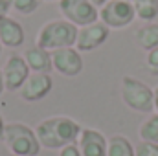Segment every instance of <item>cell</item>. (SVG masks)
<instances>
[{"mask_svg":"<svg viewBox=\"0 0 158 156\" xmlns=\"http://www.w3.org/2000/svg\"><path fill=\"white\" fill-rule=\"evenodd\" d=\"M83 127L68 116H50L35 127V134L42 149L59 151L70 143H77Z\"/></svg>","mask_w":158,"mask_h":156,"instance_id":"obj_1","label":"cell"},{"mask_svg":"<svg viewBox=\"0 0 158 156\" xmlns=\"http://www.w3.org/2000/svg\"><path fill=\"white\" fill-rule=\"evenodd\" d=\"M77 31L79 28L74 26L72 22L64 18H55L42 24V28L37 33L35 44L48 51H55L61 48H74L77 40Z\"/></svg>","mask_w":158,"mask_h":156,"instance_id":"obj_2","label":"cell"},{"mask_svg":"<svg viewBox=\"0 0 158 156\" xmlns=\"http://www.w3.org/2000/svg\"><path fill=\"white\" fill-rule=\"evenodd\" d=\"M4 143L11 156H39L42 149L35 134V129L20 121H13L6 125Z\"/></svg>","mask_w":158,"mask_h":156,"instance_id":"obj_3","label":"cell"},{"mask_svg":"<svg viewBox=\"0 0 158 156\" xmlns=\"http://www.w3.org/2000/svg\"><path fill=\"white\" fill-rule=\"evenodd\" d=\"M119 94L125 107H129L134 112L151 114L155 110V90L140 79L132 76H123L119 84Z\"/></svg>","mask_w":158,"mask_h":156,"instance_id":"obj_4","label":"cell"},{"mask_svg":"<svg viewBox=\"0 0 158 156\" xmlns=\"http://www.w3.org/2000/svg\"><path fill=\"white\" fill-rule=\"evenodd\" d=\"M136 18V11L131 0H109L103 7H99V20L109 30L127 28Z\"/></svg>","mask_w":158,"mask_h":156,"instance_id":"obj_5","label":"cell"},{"mask_svg":"<svg viewBox=\"0 0 158 156\" xmlns=\"http://www.w3.org/2000/svg\"><path fill=\"white\" fill-rule=\"evenodd\" d=\"M57 7L64 20L72 22L74 26L83 28L99 20V9L90 0H59Z\"/></svg>","mask_w":158,"mask_h":156,"instance_id":"obj_6","label":"cell"},{"mask_svg":"<svg viewBox=\"0 0 158 156\" xmlns=\"http://www.w3.org/2000/svg\"><path fill=\"white\" fill-rule=\"evenodd\" d=\"M31 70L24 59V55L19 53H11L7 57V61L2 66V76H4V84L6 90L9 92H19L22 88V84L26 83V79L30 77Z\"/></svg>","mask_w":158,"mask_h":156,"instance_id":"obj_7","label":"cell"},{"mask_svg":"<svg viewBox=\"0 0 158 156\" xmlns=\"http://www.w3.org/2000/svg\"><path fill=\"white\" fill-rule=\"evenodd\" d=\"M52 64L63 77H77L83 72V55L76 48H61L52 51Z\"/></svg>","mask_w":158,"mask_h":156,"instance_id":"obj_8","label":"cell"},{"mask_svg":"<svg viewBox=\"0 0 158 156\" xmlns=\"http://www.w3.org/2000/svg\"><path fill=\"white\" fill-rule=\"evenodd\" d=\"M109 33L110 30L101 22V20H96L92 24H86L83 28H79L77 31V40H76V50H79L81 53L85 51H94L98 50L101 44H105V40L109 39Z\"/></svg>","mask_w":158,"mask_h":156,"instance_id":"obj_9","label":"cell"},{"mask_svg":"<svg viewBox=\"0 0 158 156\" xmlns=\"http://www.w3.org/2000/svg\"><path fill=\"white\" fill-rule=\"evenodd\" d=\"M52 88H53V79L50 77V74L31 72L26 83L22 84V88L19 90V96L26 103H35V101L44 99L52 92Z\"/></svg>","mask_w":158,"mask_h":156,"instance_id":"obj_10","label":"cell"},{"mask_svg":"<svg viewBox=\"0 0 158 156\" xmlns=\"http://www.w3.org/2000/svg\"><path fill=\"white\" fill-rule=\"evenodd\" d=\"M81 156H107V138L98 129H83L77 138Z\"/></svg>","mask_w":158,"mask_h":156,"instance_id":"obj_11","label":"cell"},{"mask_svg":"<svg viewBox=\"0 0 158 156\" xmlns=\"http://www.w3.org/2000/svg\"><path fill=\"white\" fill-rule=\"evenodd\" d=\"M0 42L6 48H20L26 42L22 24L9 17H0Z\"/></svg>","mask_w":158,"mask_h":156,"instance_id":"obj_12","label":"cell"},{"mask_svg":"<svg viewBox=\"0 0 158 156\" xmlns=\"http://www.w3.org/2000/svg\"><path fill=\"white\" fill-rule=\"evenodd\" d=\"M24 59L30 66L31 72H37V74H50L53 70V64H52V51L39 48L37 44L31 46V48H26L24 51Z\"/></svg>","mask_w":158,"mask_h":156,"instance_id":"obj_13","label":"cell"},{"mask_svg":"<svg viewBox=\"0 0 158 156\" xmlns=\"http://www.w3.org/2000/svg\"><path fill=\"white\" fill-rule=\"evenodd\" d=\"M134 40L145 51L158 48V24L156 22H145L143 26H140L134 31Z\"/></svg>","mask_w":158,"mask_h":156,"instance_id":"obj_14","label":"cell"},{"mask_svg":"<svg viewBox=\"0 0 158 156\" xmlns=\"http://www.w3.org/2000/svg\"><path fill=\"white\" fill-rule=\"evenodd\" d=\"M107 156H136V149L129 138L114 134L107 140Z\"/></svg>","mask_w":158,"mask_h":156,"instance_id":"obj_15","label":"cell"},{"mask_svg":"<svg viewBox=\"0 0 158 156\" xmlns=\"http://www.w3.org/2000/svg\"><path fill=\"white\" fill-rule=\"evenodd\" d=\"M136 18L143 22H153L158 17V0H132Z\"/></svg>","mask_w":158,"mask_h":156,"instance_id":"obj_16","label":"cell"},{"mask_svg":"<svg viewBox=\"0 0 158 156\" xmlns=\"http://www.w3.org/2000/svg\"><path fill=\"white\" fill-rule=\"evenodd\" d=\"M138 134H140V140L142 142L158 143V112L151 114V116L140 125Z\"/></svg>","mask_w":158,"mask_h":156,"instance_id":"obj_17","label":"cell"},{"mask_svg":"<svg viewBox=\"0 0 158 156\" xmlns=\"http://www.w3.org/2000/svg\"><path fill=\"white\" fill-rule=\"evenodd\" d=\"M11 9H15L20 15H31L37 7H39L40 0H7Z\"/></svg>","mask_w":158,"mask_h":156,"instance_id":"obj_18","label":"cell"},{"mask_svg":"<svg viewBox=\"0 0 158 156\" xmlns=\"http://www.w3.org/2000/svg\"><path fill=\"white\" fill-rule=\"evenodd\" d=\"M134 149H136V156H158V143L140 142Z\"/></svg>","mask_w":158,"mask_h":156,"instance_id":"obj_19","label":"cell"},{"mask_svg":"<svg viewBox=\"0 0 158 156\" xmlns=\"http://www.w3.org/2000/svg\"><path fill=\"white\" fill-rule=\"evenodd\" d=\"M145 68L149 70V74L158 76V48L147 51V55H145Z\"/></svg>","mask_w":158,"mask_h":156,"instance_id":"obj_20","label":"cell"},{"mask_svg":"<svg viewBox=\"0 0 158 156\" xmlns=\"http://www.w3.org/2000/svg\"><path fill=\"white\" fill-rule=\"evenodd\" d=\"M57 156H81V151H79L77 143H70V145L59 149V154Z\"/></svg>","mask_w":158,"mask_h":156,"instance_id":"obj_21","label":"cell"},{"mask_svg":"<svg viewBox=\"0 0 158 156\" xmlns=\"http://www.w3.org/2000/svg\"><path fill=\"white\" fill-rule=\"evenodd\" d=\"M9 9H11L9 2H7V0H0V17H7Z\"/></svg>","mask_w":158,"mask_h":156,"instance_id":"obj_22","label":"cell"},{"mask_svg":"<svg viewBox=\"0 0 158 156\" xmlns=\"http://www.w3.org/2000/svg\"><path fill=\"white\" fill-rule=\"evenodd\" d=\"M6 121H4V117H2V114H0V142H4V132H6Z\"/></svg>","mask_w":158,"mask_h":156,"instance_id":"obj_23","label":"cell"},{"mask_svg":"<svg viewBox=\"0 0 158 156\" xmlns=\"http://www.w3.org/2000/svg\"><path fill=\"white\" fill-rule=\"evenodd\" d=\"M90 2H92V4H94V6H96L98 9H99V7H103V6H105V4H107L109 0H90Z\"/></svg>","mask_w":158,"mask_h":156,"instance_id":"obj_24","label":"cell"},{"mask_svg":"<svg viewBox=\"0 0 158 156\" xmlns=\"http://www.w3.org/2000/svg\"><path fill=\"white\" fill-rule=\"evenodd\" d=\"M4 90H6V84H4V76H2V70H0V96L4 94Z\"/></svg>","mask_w":158,"mask_h":156,"instance_id":"obj_25","label":"cell"},{"mask_svg":"<svg viewBox=\"0 0 158 156\" xmlns=\"http://www.w3.org/2000/svg\"><path fill=\"white\" fill-rule=\"evenodd\" d=\"M153 90H155V110L158 112V86H155Z\"/></svg>","mask_w":158,"mask_h":156,"instance_id":"obj_26","label":"cell"},{"mask_svg":"<svg viewBox=\"0 0 158 156\" xmlns=\"http://www.w3.org/2000/svg\"><path fill=\"white\" fill-rule=\"evenodd\" d=\"M44 2H59V0H44Z\"/></svg>","mask_w":158,"mask_h":156,"instance_id":"obj_27","label":"cell"},{"mask_svg":"<svg viewBox=\"0 0 158 156\" xmlns=\"http://www.w3.org/2000/svg\"><path fill=\"white\" fill-rule=\"evenodd\" d=\"M0 55H2V42H0Z\"/></svg>","mask_w":158,"mask_h":156,"instance_id":"obj_28","label":"cell"},{"mask_svg":"<svg viewBox=\"0 0 158 156\" xmlns=\"http://www.w3.org/2000/svg\"><path fill=\"white\" fill-rule=\"evenodd\" d=\"M131 2H132V0H131Z\"/></svg>","mask_w":158,"mask_h":156,"instance_id":"obj_29","label":"cell"}]
</instances>
